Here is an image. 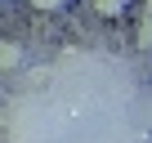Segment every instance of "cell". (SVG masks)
Listing matches in <instances>:
<instances>
[{
	"mask_svg": "<svg viewBox=\"0 0 152 143\" xmlns=\"http://www.w3.org/2000/svg\"><path fill=\"white\" fill-rule=\"evenodd\" d=\"M23 67V45L18 40H0V72H14Z\"/></svg>",
	"mask_w": 152,
	"mask_h": 143,
	"instance_id": "cell-1",
	"label": "cell"
},
{
	"mask_svg": "<svg viewBox=\"0 0 152 143\" xmlns=\"http://www.w3.org/2000/svg\"><path fill=\"white\" fill-rule=\"evenodd\" d=\"M94 14L99 18H121L125 14V0H94Z\"/></svg>",
	"mask_w": 152,
	"mask_h": 143,
	"instance_id": "cell-2",
	"label": "cell"
},
{
	"mask_svg": "<svg viewBox=\"0 0 152 143\" xmlns=\"http://www.w3.org/2000/svg\"><path fill=\"white\" fill-rule=\"evenodd\" d=\"M139 45H143V49H152V9L139 18Z\"/></svg>",
	"mask_w": 152,
	"mask_h": 143,
	"instance_id": "cell-3",
	"label": "cell"
},
{
	"mask_svg": "<svg viewBox=\"0 0 152 143\" xmlns=\"http://www.w3.org/2000/svg\"><path fill=\"white\" fill-rule=\"evenodd\" d=\"M31 5H36V9H45V14H58L67 0H31Z\"/></svg>",
	"mask_w": 152,
	"mask_h": 143,
	"instance_id": "cell-4",
	"label": "cell"
}]
</instances>
